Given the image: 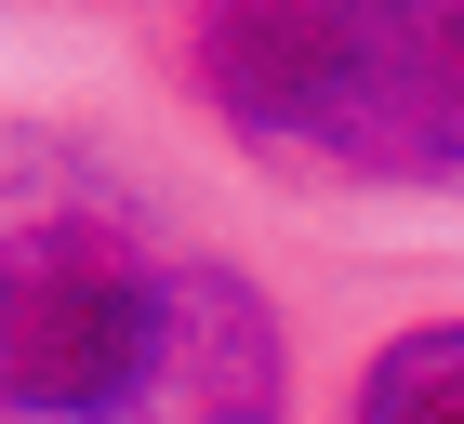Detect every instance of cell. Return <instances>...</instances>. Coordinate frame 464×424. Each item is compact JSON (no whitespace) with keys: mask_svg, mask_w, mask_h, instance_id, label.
Wrapping results in <instances>:
<instances>
[{"mask_svg":"<svg viewBox=\"0 0 464 424\" xmlns=\"http://www.w3.org/2000/svg\"><path fill=\"white\" fill-rule=\"evenodd\" d=\"M332 292L107 53L0 67V424H305Z\"/></svg>","mask_w":464,"mask_h":424,"instance_id":"6da1fadb","label":"cell"},{"mask_svg":"<svg viewBox=\"0 0 464 424\" xmlns=\"http://www.w3.org/2000/svg\"><path fill=\"white\" fill-rule=\"evenodd\" d=\"M80 53L319 265H464V0H107Z\"/></svg>","mask_w":464,"mask_h":424,"instance_id":"7a4b0ae2","label":"cell"},{"mask_svg":"<svg viewBox=\"0 0 464 424\" xmlns=\"http://www.w3.org/2000/svg\"><path fill=\"white\" fill-rule=\"evenodd\" d=\"M305 424H464V265L332 292Z\"/></svg>","mask_w":464,"mask_h":424,"instance_id":"3957f363","label":"cell"},{"mask_svg":"<svg viewBox=\"0 0 464 424\" xmlns=\"http://www.w3.org/2000/svg\"><path fill=\"white\" fill-rule=\"evenodd\" d=\"M93 14H107V0H0V27H40V40H80Z\"/></svg>","mask_w":464,"mask_h":424,"instance_id":"277c9868","label":"cell"}]
</instances>
